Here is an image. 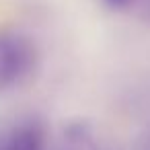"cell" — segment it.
<instances>
[{
    "label": "cell",
    "mask_w": 150,
    "mask_h": 150,
    "mask_svg": "<svg viewBox=\"0 0 150 150\" xmlns=\"http://www.w3.org/2000/svg\"><path fill=\"white\" fill-rule=\"evenodd\" d=\"M37 66V47L29 35L0 27V93L23 84Z\"/></svg>",
    "instance_id": "6da1fadb"
},
{
    "label": "cell",
    "mask_w": 150,
    "mask_h": 150,
    "mask_svg": "<svg viewBox=\"0 0 150 150\" xmlns=\"http://www.w3.org/2000/svg\"><path fill=\"white\" fill-rule=\"evenodd\" d=\"M103 2L109 4L115 11L136 15V17H142V19L150 21V0H103Z\"/></svg>",
    "instance_id": "7a4b0ae2"
}]
</instances>
